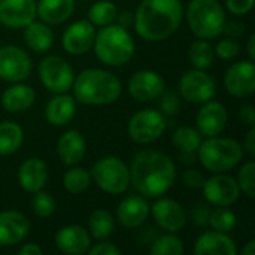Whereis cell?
Here are the masks:
<instances>
[{
  "instance_id": "obj_37",
  "label": "cell",
  "mask_w": 255,
  "mask_h": 255,
  "mask_svg": "<svg viewBox=\"0 0 255 255\" xmlns=\"http://www.w3.org/2000/svg\"><path fill=\"white\" fill-rule=\"evenodd\" d=\"M33 200H31V208L36 217L39 218H49L55 212V200L54 197L46 193V191H36L33 193Z\"/></svg>"
},
{
  "instance_id": "obj_44",
  "label": "cell",
  "mask_w": 255,
  "mask_h": 255,
  "mask_svg": "<svg viewBox=\"0 0 255 255\" xmlns=\"http://www.w3.org/2000/svg\"><path fill=\"white\" fill-rule=\"evenodd\" d=\"M87 253L90 255H120L121 254V250L117 245H114L112 242H108L105 239V242L96 244L93 248L90 247V250Z\"/></svg>"
},
{
  "instance_id": "obj_31",
  "label": "cell",
  "mask_w": 255,
  "mask_h": 255,
  "mask_svg": "<svg viewBox=\"0 0 255 255\" xmlns=\"http://www.w3.org/2000/svg\"><path fill=\"white\" fill-rule=\"evenodd\" d=\"M115 229V221L106 209H96L88 218V233L97 241L108 239Z\"/></svg>"
},
{
  "instance_id": "obj_12",
  "label": "cell",
  "mask_w": 255,
  "mask_h": 255,
  "mask_svg": "<svg viewBox=\"0 0 255 255\" xmlns=\"http://www.w3.org/2000/svg\"><path fill=\"white\" fill-rule=\"evenodd\" d=\"M203 196L214 206H232L241 196L238 181L226 173H214L203 182Z\"/></svg>"
},
{
  "instance_id": "obj_34",
  "label": "cell",
  "mask_w": 255,
  "mask_h": 255,
  "mask_svg": "<svg viewBox=\"0 0 255 255\" xmlns=\"http://www.w3.org/2000/svg\"><path fill=\"white\" fill-rule=\"evenodd\" d=\"M117 13H118L117 6L112 1L100 0V1H96L90 7V10H88V21L93 25L105 27V25H109V24H112L115 21Z\"/></svg>"
},
{
  "instance_id": "obj_39",
  "label": "cell",
  "mask_w": 255,
  "mask_h": 255,
  "mask_svg": "<svg viewBox=\"0 0 255 255\" xmlns=\"http://www.w3.org/2000/svg\"><path fill=\"white\" fill-rule=\"evenodd\" d=\"M158 111L163 115H178L181 111V97L178 93L175 91H167V93H161L158 97Z\"/></svg>"
},
{
  "instance_id": "obj_51",
  "label": "cell",
  "mask_w": 255,
  "mask_h": 255,
  "mask_svg": "<svg viewBox=\"0 0 255 255\" xmlns=\"http://www.w3.org/2000/svg\"><path fill=\"white\" fill-rule=\"evenodd\" d=\"M255 254V241H250L244 248H242V255H254Z\"/></svg>"
},
{
  "instance_id": "obj_28",
  "label": "cell",
  "mask_w": 255,
  "mask_h": 255,
  "mask_svg": "<svg viewBox=\"0 0 255 255\" xmlns=\"http://www.w3.org/2000/svg\"><path fill=\"white\" fill-rule=\"evenodd\" d=\"M24 42L34 52H46L54 43V33L43 21H31L24 27Z\"/></svg>"
},
{
  "instance_id": "obj_26",
  "label": "cell",
  "mask_w": 255,
  "mask_h": 255,
  "mask_svg": "<svg viewBox=\"0 0 255 255\" xmlns=\"http://www.w3.org/2000/svg\"><path fill=\"white\" fill-rule=\"evenodd\" d=\"M75 10V0H39L36 16L48 25H58L67 21Z\"/></svg>"
},
{
  "instance_id": "obj_16",
  "label": "cell",
  "mask_w": 255,
  "mask_h": 255,
  "mask_svg": "<svg viewBox=\"0 0 255 255\" xmlns=\"http://www.w3.org/2000/svg\"><path fill=\"white\" fill-rule=\"evenodd\" d=\"M94 37L96 25H93L88 19H79L64 30L61 45L70 55H84L93 48Z\"/></svg>"
},
{
  "instance_id": "obj_2",
  "label": "cell",
  "mask_w": 255,
  "mask_h": 255,
  "mask_svg": "<svg viewBox=\"0 0 255 255\" xmlns=\"http://www.w3.org/2000/svg\"><path fill=\"white\" fill-rule=\"evenodd\" d=\"M182 16L181 0H140L133 25L142 39L161 42L179 28Z\"/></svg>"
},
{
  "instance_id": "obj_20",
  "label": "cell",
  "mask_w": 255,
  "mask_h": 255,
  "mask_svg": "<svg viewBox=\"0 0 255 255\" xmlns=\"http://www.w3.org/2000/svg\"><path fill=\"white\" fill-rule=\"evenodd\" d=\"M55 245L63 254L82 255L91 247V236L82 226H66L55 235Z\"/></svg>"
},
{
  "instance_id": "obj_38",
  "label": "cell",
  "mask_w": 255,
  "mask_h": 255,
  "mask_svg": "<svg viewBox=\"0 0 255 255\" xmlns=\"http://www.w3.org/2000/svg\"><path fill=\"white\" fill-rule=\"evenodd\" d=\"M238 185L241 188V191H244L245 196H248L250 199L255 197V164L254 161H248L245 163L239 173H238Z\"/></svg>"
},
{
  "instance_id": "obj_3",
  "label": "cell",
  "mask_w": 255,
  "mask_h": 255,
  "mask_svg": "<svg viewBox=\"0 0 255 255\" xmlns=\"http://www.w3.org/2000/svg\"><path fill=\"white\" fill-rule=\"evenodd\" d=\"M75 99L82 105L106 106L115 103L123 91L121 81L103 69H85L73 81Z\"/></svg>"
},
{
  "instance_id": "obj_19",
  "label": "cell",
  "mask_w": 255,
  "mask_h": 255,
  "mask_svg": "<svg viewBox=\"0 0 255 255\" xmlns=\"http://www.w3.org/2000/svg\"><path fill=\"white\" fill-rule=\"evenodd\" d=\"M28 218L18 211L0 212V247H15L21 244L30 232Z\"/></svg>"
},
{
  "instance_id": "obj_25",
  "label": "cell",
  "mask_w": 255,
  "mask_h": 255,
  "mask_svg": "<svg viewBox=\"0 0 255 255\" xmlns=\"http://www.w3.org/2000/svg\"><path fill=\"white\" fill-rule=\"evenodd\" d=\"M76 114V102L72 96L60 93L52 97L45 108V118L49 124L55 127H63L69 124Z\"/></svg>"
},
{
  "instance_id": "obj_22",
  "label": "cell",
  "mask_w": 255,
  "mask_h": 255,
  "mask_svg": "<svg viewBox=\"0 0 255 255\" xmlns=\"http://www.w3.org/2000/svg\"><path fill=\"white\" fill-rule=\"evenodd\" d=\"M48 181V167L37 158L30 157L24 160L18 169V184L27 193H36L45 187Z\"/></svg>"
},
{
  "instance_id": "obj_46",
  "label": "cell",
  "mask_w": 255,
  "mask_h": 255,
  "mask_svg": "<svg viewBox=\"0 0 255 255\" xmlns=\"http://www.w3.org/2000/svg\"><path fill=\"white\" fill-rule=\"evenodd\" d=\"M239 120L250 127H254L255 124V109L253 105H242L239 108Z\"/></svg>"
},
{
  "instance_id": "obj_15",
  "label": "cell",
  "mask_w": 255,
  "mask_h": 255,
  "mask_svg": "<svg viewBox=\"0 0 255 255\" xmlns=\"http://www.w3.org/2000/svg\"><path fill=\"white\" fill-rule=\"evenodd\" d=\"M149 212L154 217V221L160 229L169 233H178L187 226V214L184 206L169 197L158 199L151 208Z\"/></svg>"
},
{
  "instance_id": "obj_47",
  "label": "cell",
  "mask_w": 255,
  "mask_h": 255,
  "mask_svg": "<svg viewBox=\"0 0 255 255\" xmlns=\"http://www.w3.org/2000/svg\"><path fill=\"white\" fill-rule=\"evenodd\" d=\"M244 151H247V154L253 158L255 155V128L250 127V131L247 133L245 142H244Z\"/></svg>"
},
{
  "instance_id": "obj_14",
  "label": "cell",
  "mask_w": 255,
  "mask_h": 255,
  "mask_svg": "<svg viewBox=\"0 0 255 255\" xmlns=\"http://www.w3.org/2000/svg\"><path fill=\"white\" fill-rule=\"evenodd\" d=\"M164 79L154 70H139L128 79V94L140 103L154 102L164 91Z\"/></svg>"
},
{
  "instance_id": "obj_23",
  "label": "cell",
  "mask_w": 255,
  "mask_h": 255,
  "mask_svg": "<svg viewBox=\"0 0 255 255\" xmlns=\"http://www.w3.org/2000/svg\"><path fill=\"white\" fill-rule=\"evenodd\" d=\"M87 152V143L81 131L67 130L64 131L57 142V154L63 164L76 166L79 164Z\"/></svg>"
},
{
  "instance_id": "obj_49",
  "label": "cell",
  "mask_w": 255,
  "mask_h": 255,
  "mask_svg": "<svg viewBox=\"0 0 255 255\" xmlns=\"http://www.w3.org/2000/svg\"><path fill=\"white\" fill-rule=\"evenodd\" d=\"M18 254L19 255H42L43 251L40 247H37L36 244H25L24 247H21L18 250Z\"/></svg>"
},
{
  "instance_id": "obj_27",
  "label": "cell",
  "mask_w": 255,
  "mask_h": 255,
  "mask_svg": "<svg viewBox=\"0 0 255 255\" xmlns=\"http://www.w3.org/2000/svg\"><path fill=\"white\" fill-rule=\"evenodd\" d=\"M36 100V93L30 85L15 82L6 88L1 94V106L10 114H19L33 106Z\"/></svg>"
},
{
  "instance_id": "obj_7",
  "label": "cell",
  "mask_w": 255,
  "mask_h": 255,
  "mask_svg": "<svg viewBox=\"0 0 255 255\" xmlns=\"http://www.w3.org/2000/svg\"><path fill=\"white\" fill-rule=\"evenodd\" d=\"M90 175L102 191L112 196H120L130 187V169L115 155H108L97 160Z\"/></svg>"
},
{
  "instance_id": "obj_32",
  "label": "cell",
  "mask_w": 255,
  "mask_h": 255,
  "mask_svg": "<svg viewBox=\"0 0 255 255\" xmlns=\"http://www.w3.org/2000/svg\"><path fill=\"white\" fill-rule=\"evenodd\" d=\"M188 60L194 69L208 70L215 61V51L206 39L196 40L188 48Z\"/></svg>"
},
{
  "instance_id": "obj_40",
  "label": "cell",
  "mask_w": 255,
  "mask_h": 255,
  "mask_svg": "<svg viewBox=\"0 0 255 255\" xmlns=\"http://www.w3.org/2000/svg\"><path fill=\"white\" fill-rule=\"evenodd\" d=\"M215 55H218L221 60H232L235 57L239 55L241 52V43L236 39H223L217 43V46L214 48Z\"/></svg>"
},
{
  "instance_id": "obj_43",
  "label": "cell",
  "mask_w": 255,
  "mask_h": 255,
  "mask_svg": "<svg viewBox=\"0 0 255 255\" xmlns=\"http://www.w3.org/2000/svg\"><path fill=\"white\" fill-rule=\"evenodd\" d=\"M226 6L233 15H245L254 7V0H226Z\"/></svg>"
},
{
  "instance_id": "obj_24",
  "label": "cell",
  "mask_w": 255,
  "mask_h": 255,
  "mask_svg": "<svg viewBox=\"0 0 255 255\" xmlns=\"http://www.w3.org/2000/svg\"><path fill=\"white\" fill-rule=\"evenodd\" d=\"M193 253L197 255H236L238 248L227 233L206 232L199 236L194 244Z\"/></svg>"
},
{
  "instance_id": "obj_8",
  "label": "cell",
  "mask_w": 255,
  "mask_h": 255,
  "mask_svg": "<svg viewBox=\"0 0 255 255\" xmlns=\"http://www.w3.org/2000/svg\"><path fill=\"white\" fill-rule=\"evenodd\" d=\"M166 117L155 109H142L136 112L127 126L130 139L137 145H148L155 142L166 131Z\"/></svg>"
},
{
  "instance_id": "obj_5",
  "label": "cell",
  "mask_w": 255,
  "mask_h": 255,
  "mask_svg": "<svg viewBox=\"0 0 255 255\" xmlns=\"http://www.w3.org/2000/svg\"><path fill=\"white\" fill-rule=\"evenodd\" d=\"M242 157L244 146L232 137H208L197 149L199 161L212 173H224L232 170L241 163Z\"/></svg>"
},
{
  "instance_id": "obj_17",
  "label": "cell",
  "mask_w": 255,
  "mask_h": 255,
  "mask_svg": "<svg viewBox=\"0 0 255 255\" xmlns=\"http://www.w3.org/2000/svg\"><path fill=\"white\" fill-rule=\"evenodd\" d=\"M229 121L227 109L223 103L208 100L202 103V108L197 112L196 117V126L202 136L212 137L218 136L224 131Z\"/></svg>"
},
{
  "instance_id": "obj_41",
  "label": "cell",
  "mask_w": 255,
  "mask_h": 255,
  "mask_svg": "<svg viewBox=\"0 0 255 255\" xmlns=\"http://www.w3.org/2000/svg\"><path fill=\"white\" fill-rule=\"evenodd\" d=\"M182 184L187 187V188H191V190H199L203 187V182H205V176L202 175V172L196 170V169H188L182 173Z\"/></svg>"
},
{
  "instance_id": "obj_1",
  "label": "cell",
  "mask_w": 255,
  "mask_h": 255,
  "mask_svg": "<svg viewBox=\"0 0 255 255\" xmlns=\"http://www.w3.org/2000/svg\"><path fill=\"white\" fill-rule=\"evenodd\" d=\"M130 169V184L136 191L149 199L164 196L175 184L176 166L173 160L157 149L139 151L133 160Z\"/></svg>"
},
{
  "instance_id": "obj_42",
  "label": "cell",
  "mask_w": 255,
  "mask_h": 255,
  "mask_svg": "<svg viewBox=\"0 0 255 255\" xmlns=\"http://www.w3.org/2000/svg\"><path fill=\"white\" fill-rule=\"evenodd\" d=\"M209 215H211V209L208 208V205L199 203L191 211V223L197 227H205L209 223Z\"/></svg>"
},
{
  "instance_id": "obj_29",
  "label": "cell",
  "mask_w": 255,
  "mask_h": 255,
  "mask_svg": "<svg viewBox=\"0 0 255 255\" xmlns=\"http://www.w3.org/2000/svg\"><path fill=\"white\" fill-rule=\"evenodd\" d=\"M172 143L178 149L179 155H197V149L202 143V134L191 126H181L173 131Z\"/></svg>"
},
{
  "instance_id": "obj_30",
  "label": "cell",
  "mask_w": 255,
  "mask_h": 255,
  "mask_svg": "<svg viewBox=\"0 0 255 255\" xmlns=\"http://www.w3.org/2000/svg\"><path fill=\"white\" fill-rule=\"evenodd\" d=\"M24 140L22 128L13 121L0 123V155H10L16 152Z\"/></svg>"
},
{
  "instance_id": "obj_52",
  "label": "cell",
  "mask_w": 255,
  "mask_h": 255,
  "mask_svg": "<svg viewBox=\"0 0 255 255\" xmlns=\"http://www.w3.org/2000/svg\"><path fill=\"white\" fill-rule=\"evenodd\" d=\"M82 1H84V0H82Z\"/></svg>"
},
{
  "instance_id": "obj_4",
  "label": "cell",
  "mask_w": 255,
  "mask_h": 255,
  "mask_svg": "<svg viewBox=\"0 0 255 255\" xmlns=\"http://www.w3.org/2000/svg\"><path fill=\"white\" fill-rule=\"evenodd\" d=\"M93 48L96 57L111 67L127 64L136 51L133 36L128 30L114 22L102 27L99 33H96Z\"/></svg>"
},
{
  "instance_id": "obj_9",
  "label": "cell",
  "mask_w": 255,
  "mask_h": 255,
  "mask_svg": "<svg viewBox=\"0 0 255 255\" xmlns=\"http://www.w3.org/2000/svg\"><path fill=\"white\" fill-rule=\"evenodd\" d=\"M39 78L43 87L55 94L67 93L75 81L73 67L58 55H48L39 64Z\"/></svg>"
},
{
  "instance_id": "obj_18",
  "label": "cell",
  "mask_w": 255,
  "mask_h": 255,
  "mask_svg": "<svg viewBox=\"0 0 255 255\" xmlns=\"http://www.w3.org/2000/svg\"><path fill=\"white\" fill-rule=\"evenodd\" d=\"M36 18V0H0V22L9 28H24Z\"/></svg>"
},
{
  "instance_id": "obj_33",
  "label": "cell",
  "mask_w": 255,
  "mask_h": 255,
  "mask_svg": "<svg viewBox=\"0 0 255 255\" xmlns=\"http://www.w3.org/2000/svg\"><path fill=\"white\" fill-rule=\"evenodd\" d=\"M70 167L72 169H69L63 176V185L70 194H81L91 185V175L84 167Z\"/></svg>"
},
{
  "instance_id": "obj_48",
  "label": "cell",
  "mask_w": 255,
  "mask_h": 255,
  "mask_svg": "<svg viewBox=\"0 0 255 255\" xmlns=\"http://www.w3.org/2000/svg\"><path fill=\"white\" fill-rule=\"evenodd\" d=\"M115 21H118V25L124 27V28H128L134 24V15L128 10H123L120 13H117L115 16Z\"/></svg>"
},
{
  "instance_id": "obj_10",
  "label": "cell",
  "mask_w": 255,
  "mask_h": 255,
  "mask_svg": "<svg viewBox=\"0 0 255 255\" xmlns=\"http://www.w3.org/2000/svg\"><path fill=\"white\" fill-rule=\"evenodd\" d=\"M178 88L184 100L193 105H202L214 99L217 93V82L206 70L193 67L181 76Z\"/></svg>"
},
{
  "instance_id": "obj_50",
  "label": "cell",
  "mask_w": 255,
  "mask_h": 255,
  "mask_svg": "<svg viewBox=\"0 0 255 255\" xmlns=\"http://www.w3.org/2000/svg\"><path fill=\"white\" fill-rule=\"evenodd\" d=\"M247 51H248V55H250V60H255V34L253 33L248 39V43H247Z\"/></svg>"
},
{
  "instance_id": "obj_6",
  "label": "cell",
  "mask_w": 255,
  "mask_h": 255,
  "mask_svg": "<svg viewBox=\"0 0 255 255\" xmlns=\"http://www.w3.org/2000/svg\"><path fill=\"white\" fill-rule=\"evenodd\" d=\"M187 22L199 39H217L223 34L227 16L218 0H191L187 6Z\"/></svg>"
},
{
  "instance_id": "obj_36",
  "label": "cell",
  "mask_w": 255,
  "mask_h": 255,
  "mask_svg": "<svg viewBox=\"0 0 255 255\" xmlns=\"http://www.w3.org/2000/svg\"><path fill=\"white\" fill-rule=\"evenodd\" d=\"M149 253L152 255H181L184 253V245L175 233H167L152 244Z\"/></svg>"
},
{
  "instance_id": "obj_21",
  "label": "cell",
  "mask_w": 255,
  "mask_h": 255,
  "mask_svg": "<svg viewBox=\"0 0 255 255\" xmlns=\"http://www.w3.org/2000/svg\"><path fill=\"white\" fill-rule=\"evenodd\" d=\"M149 215V205L142 196H128L117 208V220L126 229H137L145 224Z\"/></svg>"
},
{
  "instance_id": "obj_35",
  "label": "cell",
  "mask_w": 255,
  "mask_h": 255,
  "mask_svg": "<svg viewBox=\"0 0 255 255\" xmlns=\"http://www.w3.org/2000/svg\"><path fill=\"white\" fill-rule=\"evenodd\" d=\"M236 215L233 211L227 209V206H218L215 211H211L209 215V226L220 233H229L236 227Z\"/></svg>"
},
{
  "instance_id": "obj_45",
  "label": "cell",
  "mask_w": 255,
  "mask_h": 255,
  "mask_svg": "<svg viewBox=\"0 0 255 255\" xmlns=\"http://www.w3.org/2000/svg\"><path fill=\"white\" fill-rule=\"evenodd\" d=\"M245 31H247L245 24H242L239 21H232V22H226L223 33H226L227 36H232V39H239L245 34Z\"/></svg>"
},
{
  "instance_id": "obj_13",
  "label": "cell",
  "mask_w": 255,
  "mask_h": 255,
  "mask_svg": "<svg viewBox=\"0 0 255 255\" xmlns=\"http://www.w3.org/2000/svg\"><path fill=\"white\" fill-rule=\"evenodd\" d=\"M224 85L229 94L247 99L255 93V66L253 60H241L232 64L224 75Z\"/></svg>"
},
{
  "instance_id": "obj_11",
  "label": "cell",
  "mask_w": 255,
  "mask_h": 255,
  "mask_svg": "<svg viewBox=\"0 0 255 255\" xmlns=\"http://www.w3.org/2000/svg\"><path fill=\"white\" fill-rule=\"evenodd\" d=\"M33 64L28 54L16 45L0 46V79L6 82H22L31 73Z\"/></svg>"
}]
</instances>
